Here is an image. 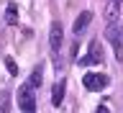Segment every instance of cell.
Here are the masks:
<instances>
[{"label": "cell", "mask_w": 123, "mask_h": 113, "mask_svg": "<svg viewBox=\"0 0 123 113\" xmlns=\"http://www.w3.org/2000/svg\"><path fill=\"white\" fill-rule=\"evenodd\" d=\"M18 111L21 113H36V93H33L31 82H23L18 87Z\"/></svg>", "instance_id": "6da1fadb"}, {"label": "cell", "mask_w": 123, "mask_h": 113, "mask_svg": "<svg viewBox=\"0 0 123 113\" xmlns=\"http://www.w3.org/2000/svg\"><path fill=\"white\" fill-rule=\"evenodd\" d=\"M103 49H100V39H92L90 41V52L80 59V67H90V64H103Z\"/></svg>", "instance_id": "7a4b0ae2"}, {"label": "cell", "mask_w": 123, "mask_h": 113, "mask_svg": "<svg viewBox=\"0 0 123 113\" xmlns=\"http://www.w3.org/2000/svg\"><path fill=\"white\" fill-rule=\"evenodd\" d=\"M108 82H110V77L103 75V72H87L82 77L85 90H103V87H108Z\"/></svg>", "instance_id": "3957f363"}, {"label": "cell", "mask_w": 123, "mask_h": 113, "mask_svg": "<svg viewBox=\"0 0 123 113\" xmlns=\"http://www.w3.org/2000/svg\"><path fill=\"white\" fill-rule=\"evenodd\" d=\"M105 39L113 44V49H115V59H123V36L118 33V23H108Z\"/></svg>", "instance_id": "277c9868"}, {"label": "cell", "mask_w": 123, "mask_h": 113, "mask_svg": "<svg viewBox=\"0 0 123 113\" xmlns=\"http://www.w3.org/2000/svg\"><path fill=\"white\" fill-rule=\"evenodd\" d=\"M62 41H64V33H62V23H59V21H54V23H51V28H49V46H51L54 59H59Z\"/></svg>", "instance_id": "5b68a950"}, {"label": "cell", "mask_w": 123, "mask_h": 113, "mask_svg": "<svg viewBox=\"0 0 123 113\" xmlns=\"http://www.w3.org/2000/svg\"><path fill=\"white\" fill-rule=\"evenodd\" d=\"M121 8H123V0H108V5H105V21L108 23H118V21H121Z\"/></svg>", "instance_id": "8992f818"}, {"label": "cell", "mask_w": 123, "mask_h": 113, "mask_svg": "<svg viewBox=\"0 0 123 113\" xmlns=\"http://www.w3.org/2000/svg\"><path fill=\"white\" fill-rule=\"evenodd\" d=\"M90 23H92V10H82V13H80V15L74 18V28H72V31H74V36L85 33Z\"/></svg>", "instance_id": "52a82bcc"}, {"label": "cell", "mask_w": 123, "mask_h": 113, "mask_svg": "<svg viewBox=\"0 0 123 113\" xmlns=\"http://www.w3.org/2000/svg\"><path fill=\"white\" fill-rule=\"evenodd\" d=\"M64 90H67V80H56V85H54V90H51V103L56 108H59L62 100H64Z\"/></svg>", "instance_id": "ba28073f"}, {"label": "cell", "mask_w": 123, "mask_h": 113, "mask_svg": "<svg viewBox=\"0 0 123 113\" xmlns=\"http://www.w3.org/2000/svg\"><path fill=\"white\" fill-rule=\"evenodd\" d=\"M5 23H10V26L18 23V5H15V3H10V5L5 8Z\"/></svg>", "instance_id": "9c48e42d"}, {"label": "cell", "mask_w": 123, "mask_h": 113, "mask_svg": "<svg viewBox=\"0 0 123 113\" xmlns=\"http://www.w3.org/2000/svg\"><path fill=\"white\" fill-rule=\"evenodd\" d=\"M28 82L33 85V87H41V82H44V69L36 67L33 72H31V80H28Z\"/></svg>", "instance_id": "30bf717a"}, {"label": "cell", "mask_w": 123, "mask_h": 113, "mask_svg": "<svg viewBox=\"0 0 123 113\" xmlns=\"http://www.w3.org/2000/svg\"><path fill=\"white\" fill-rule=\"evenodd\" d=\"M0 113H10V93H0Z\"/></svg>", "instance_id": "8fae6325"}, {"label": "cell", "mask_w": 123, "mask_h": 113, "mask_svg": "<svg viewBox=\"0 0 123 113\" xmlns=\"http://www.w3.org/2000/svg\"><path fill=\"white\" fill-rule=\"evenodd\" d=\"M5 67H8V75H18V64H15V59L13 57H5Z\"/></svg>", "instance_id": "7c38bea8"}, {"label": "cell", "mask_w": 123, "mask_h": 113, "mask_svg": "<svg viewBox=\"0 0 123 113\" xmlns=\"http://www.w3.org/2000/svg\"><path fill=\"white\" fill-rule=\"evenodd\" d=\"M98 113H110V111H108V106H98Z\"/></svg>", "instance_id": "4fadbf2b"}]
</instances>
